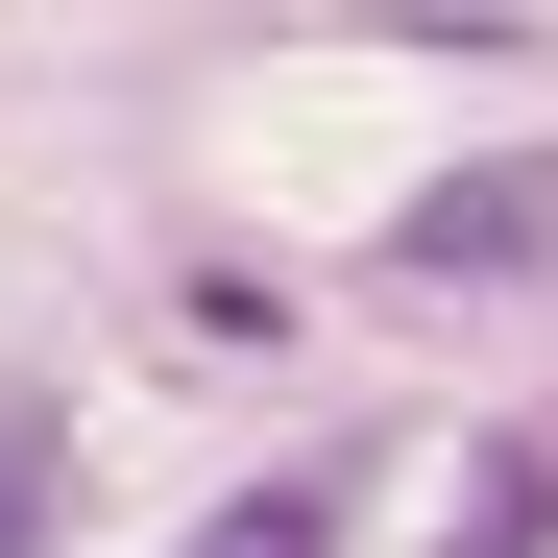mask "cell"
Returning <instances> with one entry per match:
<instances>
[{
    "label": "cell",
    "mask_w": 558,
    "mask_h": 558,
    "mask_svg": "<svg viewBox=\"0 0 558 558\" xmlns=\"http://www.w3.org/2000/svg\"><path fill=\"white\" fill-rule=\"evenodd\" d=\"M389 267H413V292H510V267H558V146H510V170H437V195L389 219Z\"/></svg>",
    "instance_id": "cell-1"
},
{
    "label": "cell",
    "mask_w": 558,
    "mask_h": 558,
    "mask_svg": "<svg viewBox=\"0 0 558 558\" xmlns=\"http://www.w3.org/2000/svg\"><path fill=\"white\" fill-rule=\"evenodd\" d=\"M437 558H558V461H534V437H461V510H437Z\"/></svg>",
    "instance_id": "cell-2"
},
{
    "label": "cell",
    "mask_w": 558,
    "mask_h": 558,
    "mask_svg": "<svg viewBox=\"0 0 558 558\" xmlns=\"http://www.w3.org/2000/svg\"><path fill=\"white\" fill-rule=\"evenodd\" d=\"M340 461H292V486H243V510H195V534H170V558H340Z\"/></svg>",
    "instance_id": "cell-3"
},
{
    "label": "cell",
    "mask_w": 558,
    "mask_h": 558,
    "mask_svg": "<svg viewBox=\"0 0 558 558\" xmlns=\"http://www.w3.org/2000/svg\"><path fill=\"white\" fill-rule=\"evenodd\" d=\"M25 534H49V413L0 389V558H25Z\"/></svg>",
    "instance_id": "cell-4"
}]
</instances>
